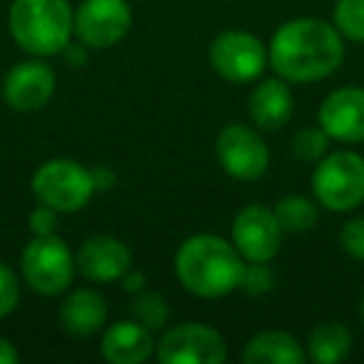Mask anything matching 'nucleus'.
Returning a JSON list of instances; mask_svg holds the SVG:
<instances>
[{
  "label": "nucleus",
  "mask_w": 364,
  "mask_h": 364,
  "mask_svg": "<svg viewBox=\"0 0 364 364\" xmlns=\"http://www.w3.org/2000/svg\"><path fill=\"white\" fill-rule=\"evenodd\" d=\"M269 68L287 82H317L344 63V38L332 23L294 18L274 31L267 46Z\"/></svg>",
  "instance_id": "f257e3e1"
},
{
  "label": "nucleus",
  "mask_w": 364,
  "mask_h": 364,
  "mask_svg": "<svg viewBox=\"0 0 364 364\" xmlns=\"http://www.w3.org/2000/svg\"><path fill=\"white\" fill-rule=\"evenodd\" d=\"M245 257L232 242L220 235H193L175 255V274L190 294L220 299L240 289Z\"/></svg>",
  "instance_id": "f03ea898"
},
{
  "label": "nucleus",
  "mask_w": 364,
  "mask_h": 364,
  "mask_svg": "<svg viewBox=\"0 0 364 364\" xmlns=\"http://www.w3.org/2000/svg\"><path fill=\"white\" fill-rule=\"evenodd\" d=\"M73 13L68 0H13L8 28L13 41L31 55H63L73 38Z\"/></svg>",
  "instance_id": "7ed1b4c3"
},
{
  "label": "nucleus",
  "mask_w": 364,
  "mask_h": 364,
  "mask_svg": "<svg viewBox=\"0 0 364 364\" xmlns=\"http://www.w3.org/2000/svg\"><path fill=\"white\" fill-rule=\"evenodd\" d=\"M31 188L38 203L50 205L60 215H70L90 203L97 185L92 170L85 165L68 157H53L33 172Z\"/></svg>",
  "instance_id": "20e7f679"
},
{
  "label": "nucleus",
  "mask_w": 364,
  "mask_h": 364,
  "mask_svg": "<svg viewBox=\"0 0 364 364\" xmlns=\"http://www.w3.org/2000/svg\"><path fill=\"white\" fill-rule=\"evenodd\" d=\"M317 205L329 213H349L364 203V157L354 150L324 155L312 172Z\"/></svg>",
  "instance_id": "39448f33"
},
{
  "label": "nucleus",
  "mask_w": 364,
  "mask_h": 364,
  "mask_svg": "<svg viewBox=\"0 0 364 364\" xmlns=\"http://www.w3.org/2000/svg\"><path fill=\"white\" fill-rule=\"evenodd\" d=\"M21 269L31 289L46 297L63 294L73 284L77 267L75 255L70 252L68 242L58 235L33 237L21 255Z\"/></svg>",
  "instance_id": "423d86ee"
},
{
  "label": "nucleus",
  "mask_w": 364,
  "mask_h": 364,
  "mask_svg": "<svg viewBox=\"0 0 364 364\" xmlns=\"http://www.w3.org/2000/svg\"><path fill=\"white\" fill-rule=\"evenodd\" d=\"M155 357L162 364H223L228 342L210 324L185 322L162 332L155 342Z\"/></svg>",
  "instance_id": "0eeeda50"
},
{
  "label": "nucleus",
  "mask_w": 364,
  "mask_h": 364,
  "mask_svg": "<svg viewBox=\"0 0 364 364\" xmlns=\"http://www.w3.org/2000/svg\"><path fill=\"white\" fill-rule=\"evenodd\" d=\"M210 65L230 82H255L269 65L267 46L245 31H225L210 43Z\"/></svg>",
  "instance_id": "6e6552de"
},
{
  "label": "nucleus",
  "mask_w": 364,
  "mask_h": 364,
  "mask_svg": "<svg viewBox=\"0 0 364 364\" xmlns=\"http://www.w3.org/2000/svg\"><path fill=\"white\" fill-rule=\"evenodd\" d=\"M132 28L127 0H82L73 13V36L87 50H105L122 41Z\"/></svg>",
  "instance_id": "1a4fd4ad"
},
{
  "label": "nucleus",
  "mask_w": 364,
  "mask_h": 364,
  "mask_svg": "<svg viewBox=\"0 0 364 364\" xmlns=\"http://www.w3.org/2000/svg\"><path fill=\"white\" fill-rule=\"evenodd\" d=\"M215 150H218V160L223 170L235 180L255 182L269 167V147L264 145L257 130L240 125V122H232V125L220 130Z\"/></svg>",
  "instance_id": "9d476101"
},
{
  "label": "nucleus",
  "mask_w": 364,
  "mask_h": 364,
  "mask_svg": "<svg viewBox=\"0 0 364 364\" xmlns=\"http://www.w3.org/2000/svg\"><path fill=\"white\" fill-rule=\"evenodd\" d=\"M282 235L274 210L264 205H247L232 220V245L245 262H272L282 250Z\"/></svg>",
  "instance_id": "9b49d317"
},
{
  "label": "nucleus",
  "mask_w": 364,
  "mask_h": 364,
  "mask_svg": "<svg viewBox=\"0 0 364 364\" xmlns=\"http://www.w3.org/2000/svg\"><path fill=\"white\" fill-rule=\"evenodd\" d=\"M55 92V73L48 63L21 60L6 73L3 100L16 112H38L50 102Z\"/></svg>",
  "instance_id": "f8f14e48"
},
{
  "label": "nucleus",
  "mask_w": 364,
  "mask_h": 364,
  "mask_svg": "<svg viewBox=\"0 0 364 364\" xmlns=\"http://www.w3.org/2000/svg\"><path fill=\"white\" fill-rule=\"evenodd\" d=\"M317 122L329 140L357 145L364 142V87H337L322 100Z\"/></svg>",
  "instance_id": "ddd939ff"
},
{
  "label": "nucleus",
  "mask_w": 364,
  "mask_h": 364,
  "mask_svg": "<svg viewBox=\"0 0 364 364\" xmlns=\"http://www.w3.org/2000/svg\"><path fill=\"white\" fill-rule=\"evenodd\" d=\"M75 267L90 282H120L122 274L132 267V252L122 240L112 235H95L80 245Z\"/></svg>",
  "instance_id": "4468645a"
},
{
  "label": "nucleus",
  "mask_w": 364,
  "mask_h": 364,
  "mask_svg": "<svg viewBox=\"0 0 364 364\" xmlns=\"http://www.w3.org/2000/svg\"><path fill=\"white\" fill-rule=\"evenodd\" d=\"M247 112L250 120L259 130L274 132L282 125H287L294 112V97L287 80H282L279 75L257 80V85L252 87L247 97Z\"/></svg>",
  "instance_id": "2eb2a0df"
},
{
  "label": "nucleus",
  "mask_w": 364,
  "mask_h": 364,
  "mask_svg": "<svg viewBox=\"0 0 364 364\" xmlns=\"http://www.w3.org/2000/svg\"><path fill=\"white\" fill-rule=\"evenodd\" d=\"M100 354L110 364H142L155 354V339L135 319H120L102 332Z\"/></svg>",
  "instance_id": "dca6fc26"
},
{
  "label": "nucleus",
  "mask_w": 364,
  "mask_h": 364,
  "mask_svg": "<svg viewBox=\"0 0 364 364\" xmlns=\"http://www.w3.org/2000/svg\"><path fill=\"white\" fill-rule=\"evenodd\" d=\"M58 319L60 327L65 329L70 337L87 339L92 334L102 332L107 322V302L97 289L80 287L73 289L65 299H63L60 309H58Z\"/></svg>",
  "instance_id": "f3484780"
},
{
  "label": "nucleus",
  "mask_w": 364,
  "mask_h": 364,
  "mask_svg": "<svg viewBox=\"0 0 364 364\" xmlns=\"http://www.w3.org/2000/svg\"><path fill=\"white\" fill-rule=\"evenodd\" d=\"M304 359L307 352L302 342L294 334L279 329L255 334L242 349L245 364H302Z\"/></svg>",
  "instance_id": "a211bd4d"
},
{
  "label": "nucleus",
  "mask_w": 364,
  "mask_h": 364,
  "mask_svg": "<svg viewBox=\"0 0 364 364\" xmlns=\"http://www.w3.org/2000/svg\"><path fill=\"white\" fill-rule=\"evenodd\" d=\"M352 349V334L339 322H322L309 332L307 357L317 364H334L347 359Z\"/></svg>",
  "instance_id": "6ab92c4d"
},
{
  "label": "nucleus",
  "mask_w": 364,
  "mask_h": 364,
  "mask_svg": "<svg viewBox=\"0 0 364 364\" xmlns=\"http://www.w3.org/2000/svg\"><path fill=\"white\" fill-rule=\"evenodd\" d=\"M274 218H277L279 228L284 232H309V230L317 225L319 210H317V200H309L304 195H287V198L277 200L274 205Z\"/></svg>",
  "instance_id": "aec40b11"
},
{
  "label": "nucleus",
  "mask_w": 364,
  "mask_h": 364,
  "mask_svg": "<svg viewBox=\"0 0 364 364\" xmlns=\"http://www.w3.org/2000/svg\"><path fill=\"white\" fill-rule=\"evenodd\" d=\"M130 317L150 332H157L170 319V307H167L165 297H160L157 292H137L130 302Z\"/></svg>",
  "instance_id": "412c9836"
},
{
  "label": "nucleus",
  "mask_w": 364,
  "mask_h": 364,
  "mask_svg": "<svg viewBox=\"0 0 364 364\" xmlns=\"http://www.w3.org/2000/svg\"><path fill=\"white\" fill-rule=\"evenodd\" d=\"M332 21L342 38L364 43V0H337Z\"/></svg>",
  "instance_id": "4be33fe9"
},
{
  "label": "nucleus",
  "mask_w": 364,
  "mask_h": 364,
  "mask_svg": "<svg viewBox=\"0 0 364 364\" xmlns=\"http://www.w3.org/2000/svg\"><path fill=\"white\" fill-rule=\"evenodd\" d=\"M292 155L299 162H309V165H317L329 150V135L322 127H302L299 132H294L292 137Z\"/></svg>",
  "instance_id": "5701e85b"
},
{
  "label": "nucleus",
  "mask_w": 364,
  "mask_h": 364,
  "mask_svg": "<svg viewBox=\"0 0 364 364\" xmlns=\"http://www.w3.org/2000/svg\"><path fill=\"white\" fill-rule=\"evenodd\" d=\"M272 287H274V272L269 269V262H245L240 289H245L252 297H262Z\"/></svg>",
  "instance_id": "b1692460"
},
{
  "label": "nucleus",
  "mask_w": 364,
  "mask_h": 364,
  "mask_svg": "<svg viewBox=\"0 0 364 364\" xmlns=\"http://www.w3.org/2000/svg\"><path fill=\"white\" fill-rule=\"evenodd\" d=\"M21 302V279L11 264L0 262V319L16 312Z\"/></svg>",
  "instance_id": "393cba45"
},
{
  "label": "nucleus",
  "mask_w": 364,
  "mask_h": 364,
  "mask_svg": "<svg viewBox=\"0 0 364 364\" xmlns=\"http://www.w3.org/2000/svg\"><path fill=\"white\" fill-rule=\"evenodd\" d=\"M339 245L342 250L357 262H364V218H354L339 232Z\"/></svg>",
  "instance_id": "a878e982"
},
{
  "label": "nucleus",
  "mask_w": 364,
  "mask_h": 364,
  "mask_svg": "<svg viewBox=\"0 0 364 364\" xmlns=\"http://www.w3.org/2000/svg\"><path fill=\"white\" fill-rule=\"evenodd\" d=\"M28 225H31V232L38 235V237H46V235H58V225H60V213L53 210L50 205L38 203V208L31 213L28 218Z\"/></svg>",
  "instance_id": "bb28decb"
},
{
  "label": "nucleus",
  "mask_w": 364,
  "mask_h": 364,
  "mask_svg": "<svg viewBox=\"0 0 364 364\" xmlns=\"http://www.w3.org/2000/svg\"><path fill=\"white\" fill-rule=\"evenodd\" d=\"M87 48L82 46L80 41H77V46H68L65 50H63V58L68 60V65H73V68H82L85 65V60H87Z\"/></svg>",
  "instance_id": "cd10ccee"
},
{
  "label": "nucleus",
  "mask_w": 364,
  "mask_h": 364,
  "mask_svg": "<svg viewBox=\"0 0 364 364\" xmlns=\"http://www.w3.org/2000/svg\"><path fill=\"white\" fill-rule=\"evenodd\" d=\"M120 282H122V287L127 289V292H142V289H145V274L142 272H135V269H127L125 274H122L120 277Z\"/></svg>",
  "instance_id": "c85d7f7f"
},
{
  "label": "nucleus",
  "mask_w": 364,
  "mask_h": 364,
  "mask_svg": "<svg viewBox=\"0 0 364 364\" xmlns=\"http://www.w3.org/2000/svg\"><path fill=\"white\" fill-rule=\"evenodd\" d=\"M18 359H21V354H18L16 344L11 339L0 337V364H16Z\"/></svg>",
  "instance_id": "c756f323"
},
{
  "label": "nucleus",
  "mask_w": 364,
  "mask_h": 364,
  "mask_svg": "<svg viewBox=\"0 0 364 364\" xmlns=\"http://www.w3.org/2000/svg\"><path fill=\"white\" fill-rule=\"evenodd\" d=\"M92 177H95V185H97V188H110L112 180H115V175H112V172L107 170L105 165L97 167V170H92Z\"/></svg>",
  "instance_id": "7c9ffc66"
},
{
  "label": "nucleus",
  "mask_w": 364,
  "mask_h": 364,
  "mask_svg": "<svg viewBox=\"0 0 364 364\" xmlns=\"http://www.w3.org/2000/svg\"><path fill=\"white\" fill-rule=\"evenodd\" d=\"M359 317H362V327H364V294H362V302H359Z\"/></svg>",
  "instance_id": "2f4dec72"
}]
</instances>
